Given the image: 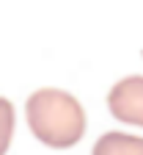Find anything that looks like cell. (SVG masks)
<instances>
[{"instance_id": "6da1fadb", "label": "cell", "mask_w": 143, "mask_h": 155, "mask_svg": "<svg viewBox=\"0 0 143 155\" xmlns=\"http://www.w3.org/2000/svg\"><path fill=\"white\" fill-rule=\"evenodd\" d=\"M28 125L47 147H72L85 133V111L77 97L64 89H39L25 103Z\"/></svg>"}, {"instance_id": "7a4b0ae2", "label": "cell", "mask_w": 143, "mask_h": 155, "mask_svg": "<svg viewBox=\"0 0 143 155\" xmlns=\"http://www.w3.org/2000/svg\"><path fill=\"white\" fill-rule=\"evenodd\" d=\"M107 108L118 122L143 127V78L129 75L124 81H118L107 94Z\"/></svg>"}, {"instance_id": "277c9868", "label": "cell", "mask_w": 143, "mask_h": 155, "mask_svg": "<svg viewBox=\"0 0 143 155\" xmlns=\"http://www.w3.org/2000/svg\"><path fill=\"white\" fill-rule=\"evenodd\" d=\"M11 133H14V105L0 97V155H6L11 144Z\"/></svg>"}, {"instance_id": "3957f363", "label": "cell", "mask_w": 143, "mask_h": 155, "mask_svg": "<svg viewBox=\"0 0 143 155\" xmlns=\"http://www.w3.org/2000/svg\"><path fill=\"white\" fill-rule=\"evenodd\" d=\"M91 155H143V136H129L121 130H110L99 136Z\"/></svg>"}]
</instances>
